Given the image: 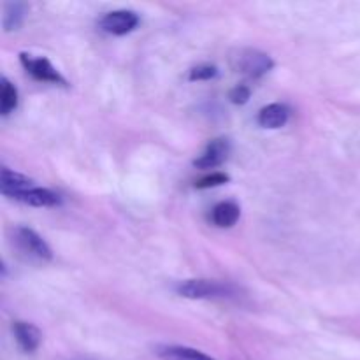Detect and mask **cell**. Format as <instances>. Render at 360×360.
Masks as SVG:
<instances>
[{
  "label": "cell",
  "mask_w": 360,
  "mask_h": 360,
  "mask_svg": "<svg viewBox=\"0 0 360 360\" xmlns=\"http://www.w3.org/2000/svg\"><path fill=\"white\" fill-rule=\"evenodd\" d=\"M229 151H231V144L227 139H213L207 144L204 153L199 158H195L193 165L197 169H214L227 160Z\"/></svg>",
  "instance_id": "52a82bcc"
},
{
  "label": "cell",
  "mask_w": 360,
  "mask_h": 360,
  "mask_svg": "<svg viewBox=\"0 0 360 360\" xmlns=\"http://www.w3.org/2000/svg\"><path fill=\"white\" fill-rule=\"evenodd\" d=\"M21 63H23L25 70L30 74L32 77H35L37 81H44V83H55V84H67V81L60 76L58 70L51 65L48 58L44 56H39L34 58L32 55L27 53H21L20 55Z\"/></svg>",
  "instance_id": "277c9868"
},
{
  "label": "cell",
  "mask_w": 360,
  "mask_h": 360,
  "mask_svg": "<svg viewBox=\"0 0 360 360\" xmlns=\"http://www.w3.org/2000/svg\"><path fill=\"white\" fill-rule=\"evenodd\" d=\"M288 115L290 112H288L287 105L269 104L260 109L257 122L264 129H280V127H283L288 122Z\"/></svg>",
  "instance_id": "30bf717a"
},
{
  "label": "cell",
  "mask_w": 360,
  "mask_h": 360,
  "mask_svg": "<svg viewBox=\"0 0 360 360\" xmlns=\"http://www.w3.org/2000/svg\"><path fill=\"white\" fill-rule=\"evenodd\" d=\"M139 25V16L134 11H112L101 20V28L112 35H125Z\"/></svg>",
  "instance_id": "5b68a950"
},
{
  "label": "cell",
  "mask_w": 360,
  "mask_h": 360,
  "mask_svg": "<svg viewBox=\"0 0 360 360\" xmlns=\"http://www.w3.org/2000/svg\"><path fill=\"white\" fill-rule=\"evenodd\" d=\"M11 243L21 259L28 262H49L53 253L44 239L28 227H14L11 231Z\"/></svg>",
  "instance_id": "6da1fadb"
},
{
  "label": "cell",
  "mask_w": 360,
  "mask_h": 360,
  "mask_svg": "<svg viewBox=\"0 0 360 360\" xmlns=\"http://www.w3.org/2000/svg\"><path fill=\"white\" fill-rule=\"evenodd\" d=\"M232 63H234V69L238 70V72L245 74V76L252 77V79L264 76V74L269 72L274 65L269 55L252 48L239 49L238 55L232 56Z\"/></svg>",
  "instance_id": "3957f363"
},
{
  "label": "cell",
  "mask_w": 360,
  "mask_h": 360,
  "mask_svg": "<svg viewBox=\"0 0 360 360\" xmlns=\"http://www.w3.org/2000/svg\"><path fill=\"white\" fill-rule=\"evenodd\" d=\"M250 98V88L245 86V84H238L234 90L231 91V101L234 104H246Z\"/></svg>",
  "instance_id": "e0dca14e"
},
{
  "label": "cell",
  "mask_w": 360,
  "mask_h": 360,
  "mask_svg": "<svg viewBox=\"0 0 360 360\" xmlns=\"http://www.w3.org/2000/svg\"><path fill=\"white\" fill-rule=\"evenodd\" d=\"M13 333L20 348L23 352H27V354L35 352L39 348V345H41V330L35 326H32V323L20 322L18 320V322L13 323Z\"/></svg>",
  "instance_id": "ba28073f"
},
{
  "label": "cell",
  "mask_w": 360,
  "mask_h": 360,
  "mask_svg": "<svg viewBox=\"0 0 360 360\" xmlns=\"http://www.w3.org/2000/svg\"><path fill=\"white\" fill-rule=\"evenodd\" d=\"M11 199L20 200V202L27 204V206L34 207H55L62 204L58 193L51 192L48 188H39V186H32V188L23 190V192L14 193V195H11Z\"/></svg>",
  "instance_id": "8992f818"
},
{
  "label": "cell",
  "mask_w": 360,
  "mask_h": 360,
  "mask_svg": "<svg viewBox=\"0 0 360 360\" xmlns=\"http://www.w3.org/2000/svg\"><path fill=\"white\" fill-rule=\"evenodd\" d=\"M18 105V90L7 77L0 79V112L7 116Z\"/></svg>",
  "instance_id": "4fadbf2b"
},
{
  "label": "cell",
  "mask_w": 360,
  "mask_h": 360,
  "mask_svg": "<svg viewBox=\"0 0 360 360\" xmlns=\"http://www.w3.org/2000/svg\"><path fill=\"white\" fill-rule=\"evenodd\" d=\"M25 20V4L21 2H9L4 7L2 25L7 32L18 30Z\"/></svg>",
  "instance_id": "5bb4252c"
},
{
  "label": "cell",
  "mask_w": 360,
  "mask_h": 360,
  "mask_svg": "<svg viewBox=\"0 0 360 360\" xmlns=\"http://www.w3.org/2000/svg\"><path fill=\"white\" fill-rule=\"evenodd\" d=\"M218 74L214 65H197L190 70V81H200V79H211Z\"/></svg>",
  "instance_id": "2e32d148"
},
{
  "label": "cell",
  "mask_w": 360,
  "mask_h": 360,
  "mask_svg": "<svg viewBox=\"0 0 360 360\" xmlns=\"http://www.w3.org/2000/svg\"><path fill=\"white\" fill-rule=\"evenodd\" d=\"M176 292L186 299H229L236 295L231 283L214 280H185L176 285Z\"/></svg>",
  "instance_id": "7a4b0ae2"
},
{
  "label": "cell",
  "mask_w": 360,
  "mask_h": 360,
  "mask_svg": "<svg viewBox=\"0 0 360 360\" xmlns=\"http://www.w3.org/2000/svg\"><path fill=\"white\" fill-rule=\"evenodd\" d=\"M157 355L162 360H214L210 355L188 347H158Z\"/></svg>",
  "instance_id": "7c38bea8"
},
{
  "label": "cell",
  "mask_w": 360,
  "mask_h": 360,
  "mask_svg": "<svg viewBox=\"0 0 360 360\" xmlns=\"http://www.w3.org/2000/svg\"><path fill=\"white\" fill-rule=\"evenodd\" d=\"M229 176L224 174V172H213L211 176H206V178L199 179L195 183V188H213V186H220L224 183L229 181Z\"/></svg>",
  "instance_id": "9a60e30c"
},
{
  "label": "cell",
  "mask_w": 360,
  "mask_h": 360,
  "mask_svg": "<svg viewBox=\"0 0 360 360\" xmlns=\"http://www.w3.org/2000/svg\"><path fill=\"white\" fill-rule=\"evenodd\" d=\"M34 186V181L27 176L20 174L16 171H11L9 167L0 169V190L6 197L14 195L18 192H23V190H28Z\"/></svg>",
  "instance_id": "9c48e42d"
},
{
  "label": "cell",
  "mask_w": 360,
  "mask_h": 360,
  "mask_svg": "<svg viewBox=\"0 0 360 360\" xmlns=\"http://www.w3.org/2000/svg\"><path fill=\"white\" fill-rule=\"evenodd\" d=\"M239 214H241V210H239L238 204L227 200V202H220L213 207V211H211V220H213V224L217 227L229 229L239 220Z\"/></svg>",
  "instance_id": "8fae6325"
}]
</instances>
